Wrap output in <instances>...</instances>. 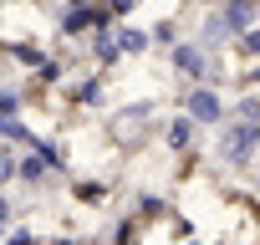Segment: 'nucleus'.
I'll list each match as a JSON object with an SVG mask.
<instances>
[{"mask_svg": "<svg viewBox=\"0 0 260 245\" xmlns=\"http://www.w3.org/2000/svg\"><path fill=\"white\" fill-rule=\"evenodd\" d=\"M255 143H260V128H255V122H230L224 138H219V148H224V159H230V164H245Z\"/></svg>", "mask_w": 260, "mask_h": 245, "instance_id": "1", "label": "nucleus"}, {"mask_svg": "<svg viewBox=\"0 0 260 245\" xmlns=\"http://www.w3.org/2000/svg\"><path fill=\"white\" fill-rule=\"evenodd\" d=\"M189 117L219 122V97H214V92H189Z\"/></svg>", "mask_w": 260, "mask_h": 245, "instance_id": "2", "label": "nucleus"}, {"mask_svg": "<svg viewBox=\"0 0 260 245\" xmlns=\"http://www.w3.org/2000/svg\"><path fill=\"white\" fill-rule=\"evenodd\" d=\"M174 62H179L189 77H204V51H199L194 41H189V46H179V51H174Z\"/></svg>", "mask_w": 260, "mask_h": 245, "instance_id": "3", "label": "nucleus"}, {"mask_svg": "<svg viewBox=\"0 0 260 245\" xmlns=\"http://www.w3.org/2000/svg\"><path fill=\"white\" fill-rule=\"evenodd\" d=\"M189 133H194L189 122H174V133H169V143H174V148H184V143H189Z\"/></svg>", "mask_w": 260, "mask_h": 245, "instance_id": "4", "label": "nucleus"}, {"mask_svg": "<svg viewBox=\"0 0 260 245\" xmlns=\"http://www.w3.org/2000/svg\"><path fill=\"white\" fill-rule=\"evenodd\" d=\"M122 46H127V51H143V46H148V36H138V31H127V36H122Z\"/></svg>", "mask_w": 260, "mask_h": 245, "instance_id": "5", "label": "nucleus"}, {"mask_svg": "<svg viewBox=\"0 0 260 245\" xmlns=\"http://www.w3.org/2000/svg\"><path fill=\"white\" fill-rule=\"evenodd\" d=\"M250 51H255V56H260V31H250Z\"/></svg>", "mask_w": 260, "mask_h": 245, "instance_id": "6", "label": "nucleus"}, {"mask_svg": "<svg viewBox=\"0 0 260 245\" xmlns=\"http://www.w3.org/2000/svg\"><path fill=\"white\" fill-rule=\"evenodd\" d=\"M0 215H6V204H0Z\"/></svg>", "mask_w": 260, "mask_h": 245, "instance_id": "7", "label": "nucleus"}]
</instances>
